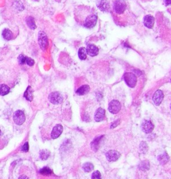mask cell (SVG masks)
<instances>
[{
	"instance_id": "1",
	"label": "cell",
	"mask_w": 171,
	"mask_h": 179,
	"mask_svg": "<svg viewBox=\"0 0 171 179\" xmlns=\"http://www.w3.org/2000/svg\"><path fill=\"white\" fill-rule=\"evenodd\" d=\"M96 22H97V15L95 13L91 12L82 24L86 28L90 29L96 26Z\"/></svg>"
},
{
	"instance_id": "2",
	"label": "cell",
	"mask_w": 171,
	"mask_h": 179,
	"mask_svg": "<svg viewBox=\"0 0 171 179\" xmlns=\"http://www.w3.org/2000/svg\"><path fill=\"white\" fill-rule=\"evenodd\" d=\"M124 79L126 82V84L129 87L134 88L135 87L137 82V78L135 74L131 72H126L124 75Z\"/></svg>"
},
{
	"instance_id": "3",
	"label": "cell",
	"mask_w": 171,
	"mask_h": 179,
	"mask_svg": "<svg viewBox=\"0 0 171 179\" xmlns=\"http://www.w3.org/2000/svg\"><path fill=\"white\" fill-rule=\"evenodd\" d=\"M114 9L117 14L121 15L125 12L126 9V4L124 0H116L114 2Z\"/></svg>"
},
{
	"instance_id": "4",
	"label": "cell",
	"mask_w": 171,
	"mask_h": 179,
	"mask_svg": "<svg viewBox=\"0 0 171 179\" xmlns=\"http://www.w3.org/2000/svg\"><path fill=\"white\" fill-rule=\"evenodd\" d=\"M38 42L40 48L43 50H45L48 46V39L45 32L40 31L38 34Z\"/></svg>"
},
{
	"instance_id": "5",
	"label": "cell",
	"mask_w": 171,
	"mask_h": 179,
	"mask_svg": "<svg viewBox=\"0 0 171 179\" xmlns=\"http://www.w3.org/2000/svg\"><path fill=\"white\" fill-rule=\"evenodd\" d=\"M49 100L54 104H61L63 102V96L58 92H52L49 96Z\"/></svg>"
},
{
	"instance_id": "6",
	"label": "cell",
	"mask_w": 171,
	"mask_h": 179,
	"mask_svg": "<svg viewBox=\"0 0 171 179\" xmlns=\"http://www.w3.org/2000/svg\"><path fill=\"white\" fill-rule=\"evenodd\" d=\"M13 121H14L16 124L21 125L25 122L26 116H25V114L23 111L17 110L13 114Z\"/></svg>"
},
{
	"instance_id": "7",
	"label": "cell",
	"mask_w": 171,
	"mask_h": 179,
	"mask_svg": "<svg viewBox=\"0 0 171 179\" xmlns=\"http://www.w3.org/2000/svg\"><path fill=\"white\" fill-rule=\"evenodd\" d=\"M121 108V104L118 100L111 101L108 105V110L112 114H117Z\"/></svg>"
},
{
	"instance_id": "8",
	"label": "cell",
	"mask_w": 171,
	"mask_h": 179,
	"mask_svg": "<svg viewBox=\"0 0 171 179\" xmlns=\"http://www.w3.org/2000/svg\"><path fill=\"white\" fill-rule=\"evenodd\" d=\"M120 154L116 150H109L108 152L106 153V157L109 162L116 161L117 160L120 158Z\"/></svg>"
},
{
	"instance_id": "9",
	"label": "cell",
	"mask_w": 171,
	"mask_h": 179,
	"mask_svg": "<svg viewBox=\"0 0 171 179\" xmlns=\"http://www.w3.org/2000/svg\"><path fill=\"white\" fill-rule=\"evenodd\" d=\"M163 98H164V94L162 90H158L157 91H156L155 93L154 94L153 97V100L154 103L155 104V105L159 106L162 102V100H163Z\"/></svg>"
},
{
	"instance_id": "10",
	"label": "cell",
	"mask_w": 171,
	"mask_h": 179,
	"mask_svg": "<svg viewBox=\"0 0 171 179\" xmlns=\"http://www.w3.org/2000/svg\"><path fill=\"white\" fill-rule=\"evenodd\" d=\"M142 131L147 134L150 133L154 129V125L149 120L143 121L141 125Z\"/></svg>"
},
{
	"instance_id": "11",
	"label": "cell",
	"mask_w": 171,
	"mask_h": 179,
	"mask_svg": "<svg viewBox=\"0 0 171 179\" xmlns=\"http://www.w3.org/2000/svg\"><path fill=\"white\" fill-rule=\"evenodd\" d=\"M63 132V127L61 124H57L55 126L53 130H52V134H51V137L52 138L56 139L57 138H58L60 135L62 134Z\"/></svg>"
},
{
	"instance_id": "12",
	"label": "cell",
	"mask_w": 171,
	"mask_h": 179,
	"mask_svg": "<svg viewBox=\"0 0 171 179\" xmlns=\"http://www.w3.org/2000/svg\"><path fill=\"white\" fill-rule=\"evenodd\" d=\"M154 21H155V19H154L153 16L150 15H147L144 18V21H143V23H144V25L146 27L149 29H151L153 28L154 26Z\"/></svg>"
},
{
	"instance_id": "13",
	"label": "cell",
	"mask_w": 171,
	"mask_h": 179,
	"mask_svg": "<svg viewBox=\"0 0 171 179\" xmlns=\"http://www.w3.org/2000/svg\"><path fill=\"white\" fill-rule=\"evenodd\" d=\"M99 49L98 47H96L94 44H89L88 45L86 48V53L89 55V56L94 57L97 56L98 54Z\"/></svg>"
},
{
	"instance_id": "14",
	"label": "cell",
	"mask_w": 171,
	"mask_h": 179,
	"mask_svg": "<svg viewBox=\"0 0 171 179\" xmlns=\"http://www.w3.org/2000/svg\"><path fill=\"white\" fill-rule=\"evenodd\" d=\"M105 110L103 108H99L96 110L94 115V120L96 122H101L105 118Z\"/></svg>"
},
{
	"instance_id": "15",
	"label": "cell",
	"mask_w": 171,
	"mask_h": 179,
	"mask_svg": "<svg viewBox=\"0 0 171 179\" xmlns=\"http://www.w3.org/2000/svg\"><path fill=\"white\" fill-rule=\"evenodd\" d=\"M97 6L103 12H107L110 9L109 3L107 0H98L97 1Z\"/></svg>"
},
{
	"instance_id": "16",
	"label": "cell",
	"mask_w": 171,
	"mask_h": 179,
	"mask_svg": "<svg viewBox=\"0 0 171 179\" xmlns=\"http://www.w3.org/2000/svg\"><path fill=\"white\" fill-rule=\"evenodd\" d=\"M102 137H103V136L96 138L92 142V143H91V147H92V150L94 151H95V152L98 150V148H99V147H100V140L102 138Z\"/></svg>"
},
{
	"instance_id": "17",
	"label": "cell",
	"mask_w": 171,
	"mask_h": 179,
	"mask_svg": "<svg viewBox=\"0 0 171 179\" xmlns=\"http://www.w3.org/2000/svg\"><path fill=\"white\" fill-rule=\"evenodd\" d=\"M90 90V86L88 85H83L76 90V94L79 96H83L87 94Z\"/></svg>"
},
{
	"instance_id": "18",
	"label": "cell",
	"mask_w": 171,
	"mask_h": 179,
	"mask_svg": "<svg viewBox=\"0 0 171 179\" xmlns=\"http://www.w3.org/2000/svg\"><path fill=\"white\" fill-rule=\"evenodd\" d=\"M24 97L28 101H32L33 100V90L31 86H28L24 93Z\"/></svg>"
},
{
	"instance_id": "19",
	"label": "cell",
	"mask_w": 171,
	"mask_h": 179,
	"mask_svg": "<svg viewBox=\"0 0 171 179\" xmlns=\"http://www.w3.org/2000/svg\"><path fill=\"white\" fill-rule=\"evenodd\" d=\"M2 35L3 38H4L5 40H11L13 38V34L12 32L8 29H5L2 32Z\"/></svg>"
},
{
	"instance_id": "20",
	"label": "cell",
	"mask_w": 171,
	"mask_h": 179,
	"mask_svg": "<svg viewBox=\"0 0 171 179\" xmlns=\"http://www.w3.org/2000/svg\"><path fill=\"white\" fill-rule=\"evenodd\" d=\"M10 87L5 84H0V95L5 96L10 92Z\"/></svg>"
},
{
	"instance_id": "21",
	"label": "cell",
	"mask_w": 171,
	"mask_h": 179,
	"mask_svg": "<svg viewBox=\"0 0 171 179\" xmlns=\"http://www.w3.org/2000/svg\"><path fill=\"white\" fill-rule=\"evenodd\" d=\"M26 23H27V26H28V27L31 29H35V28H36V26H35L34 18H32V17L27 18L26 19Z\"/></svg>"
},
{
	"instance_id": "22",
	"label": "cell",
	"mask_w": 171,
	"mask_h": 179,
	"mask_svg": "<svg viewBox=\"0 0 171 179\" xmlns=\"http://www.w3.org/2000/svg\"><path fill=\"white\" fill-rule=\"evenodd\" d=\"M158 161L160 162V163H161L162 164H164L165 163H167V162L169 161V156H168V155L167 153H164L163 155H160L158 158Z\"/></svg>"
},
{
	"instance_id": "23",
	"label": "cell",
	"mask_w": 171,
	"mask_h": 179,
	"mask_svg": "<svg viewBox=\"0 0 171 179\" xmlns=\"http://www.w3.org/2000/svg\"><path fill=\"white\" fill-rule=\"evenodd\" d=\"M78 56L80 59L82 60H84L86 59V48H81L79 49Z\"/></svg>"
},
{
	"instance_id": "24",
	"label": "cell",
	"mask_w": 171,
	"mask_h": 179,
	"mask_svg": "<svg viewBox=\"0 0 171 179\" xmlns=\"http://www.w3.org/2000/svg\"><path fill=\"white\" fill-rule=\"evenodd\" d=\"M139 167L141 170H148L150 168L149 162L148 161H142L141 163L139 164Z\"/></svg>"
},
{
	"instance_id": "25",
	"label": "cell",
	"mask_w": 171,
	"mask_h": 179,
	"mask_svg": "<svg viewBox=\"0 0 171 179\" xmlns=\"http://www.w3.org/2000/svg\"><path fill=\"white\" fill-rule=\"evenodd\" d=\"M83 169L86 172H91L94 170V165L90 162H86L83 165Z\"/></svg>"
},
{
	"instance_id": "26",
	"label": "cell",
	"mask_w": 171,
	"mask_h": 179,
	"mask_svg": "<svg viewBox=\"0 0 171 179\" xmlns=\"http://www.w3.org/2000/svg\"><path fill=\"white\" fill-rule=\"evenodd\" d=\"M40 173L42 175L48 176V175H52L53 172H52V170L50 169H49L48 167H44L40 170Z\"/></svg>"
},
{
	"instance_id": "27",
	"label": "cell",
	"mask_w": 171,
	"mask_h": 179,
	"mask_svg": "<svg viewBox=\"0 0 171 179\" xmlns=\"http://www.w3.org/2000/svg\"><path fill=\"white\" fill-rule=\"evenodd\" d=\"M49 156V152L47 150H43L41 151L40 152V158L42 160H47L48 158V157Z\"/></svg>"
},
{
	"instance_id": "28",
	"label": "cell",
	"mask_w": 171,
	"mask_h": 179,
	"mask_svg": "<svg viewBox=\"0 0 171 179\" xmlns=\"http://www.w3.org/2000/svg\"><path fill=\"white\" fill-rule=\"evenodd\" d=\"M148 145L147 142H142L141 144H140V150L142 153H146L148 151Z\"/></svg>"
},
{
	"instance_id": "29",
	"label": "cell",
	"mask_w": 171,
	"mask_h": 179,
	"mask_svg": "<svg viewBox=\"0 0 171 179\" xmlns=\"http://www.w3.org/2000/svg\"><path fill=\"white\" fill-rule=\"evenodd\" d=\"M26 56H25L23 54H21L18 57V62L20 64L23 65L24 64H26Z\"/></svg>"
},
{
	"instance_id": "30",
	"label": "cell",
	"mask_w": 171,
	"mask_h": 179,
	"mask_svg": "<svg viewBox=\"0 0 171 179\" xmlns=\"http://www.w3.org/2000/svg\"><path fill=\"white\" fill-rule=\"evenodd\" d=\"M92 179H102L100 172L98 170L94 172L92 175Z\"/></svg>"
},
{
	"instance_id": "31",
	"label": "cell",
	"mask_w": 171,
	"mask_h": 179,
	"mask_svg": "<svg viewBox=\"0 0 171 179\" xmlns=\"http://www.w3.org/2000/svg\"><path fill=\"white\" fill-rule=\"evenodd\" d=\"M34 60L30 58V57H27L26 56V64H27L28 66H32L34 65Z\"/></svg>"
},
{
	"instance_id": "32",
	"label": "cell",
	"mask_w": 171,
	"mask_h": 179,
	"mask_svg": "<svg viewBox=\"0 0 171 179\" xmlns=\"http://www.w3.org/2000/svg\"><path fill=\"white\" fill-rule=\"evenodd\" d=\"M21 150H22V151H24V152H27V151H28V150H29L28 142L25 143L23 147H22Z\"/></svg>"
},
{
	"instance_id": "33",
	"label": "cell",
	"mask_w": 171,
	"mask_h": 179,
	"mask_svg": "<svg viewBox=\"0 0 171 179\" xmlns=\"http://www.w3.org/2000/svg\"><path fill=\"white\" fill-rule=\"evenodd\" d=\"M120 123V120H116L114 121V122H113L112 124H111V126H110V128H114L115 127H116L117 125L118 124Z\"/></svg>"
},
{
	"instance_id": "34",
	"label": "cell",
	"mask_w": 171,
	"mask_h": 179,
	"mask_svg": "<svg viewBox=\"0 0 171 179\" xmlns=\"http://www.w3.org/2000/svg\"><path fill=\"white\" fill-rule=\"evenodd\" d=\"M18 179H29V178H28V177H26V176L23 175V176H21V177L19 178Z\"/></svg>"
},
{
	"instance_id": "35",
	"label": "cell",
	"mask_w": 171,
	"mask_h": 179,
	"mask_svg": "<svg viewBox=\"0 0 171 179\" xmlns=\"http://www.w3.org/2000/svg\"><path fill=\"white\" fill-rule=\"evenodd\" d=\"M171 0H165V4H166V5H169L170 4Z\"/></svg>"
},
{
	"instance_id": "36",
	"label": "cell",
	"mask_w": 171,
	"mask_h": 179,
	"mask_svg": "<svg viewBox=\"0 0 171 179\" xmlns=\"http://www.w3.org/2000/svg\"><path fill=\"white\" fill-rule=\"evenodd\" d=\"M1 130H0V136H1Z\"/></svg>"
}]
</instances>
